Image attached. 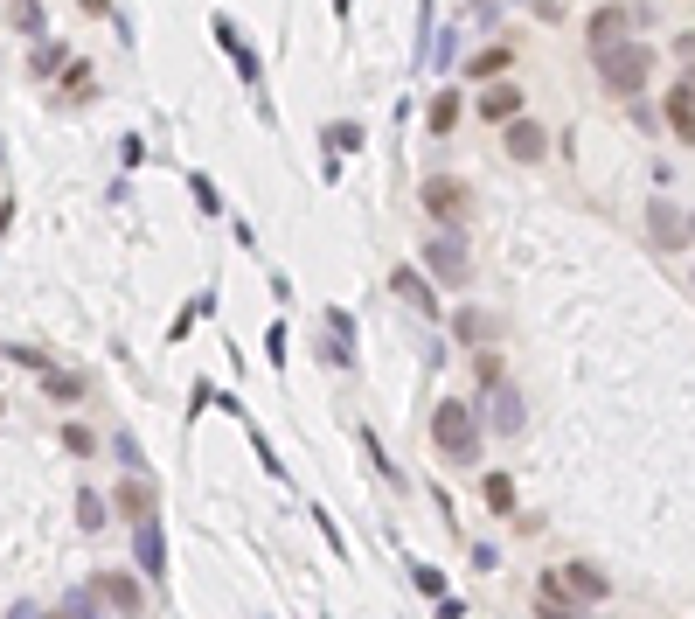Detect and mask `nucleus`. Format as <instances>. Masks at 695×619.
I'll return each mask as SVG.
<instances>
[{"label":"nucleus","mask_w":695,"mask_h":619,"mask_svg":"<svg viewBox=\"0 0 695 619\" xmlns=\"http://www.w3.org/2000/svg\"><path fill=\"white\" fill-rule=\"evenodd\" d=\"M487 418H494V432H501V439H515V432L529 425V411H522V390H515L508 376L487 390Z\"/></svg>","instance_id":"nucleus-5"},{"label":"nucleus","mask_w":695,"mask_h":619,"mask_svg":"<svg viewBox=\"0 0 695 619\" xmlns=\"http://www.w3.org/2000/svg\"><path fill=\"white\" fill-rule=\"evenodd\" d=\"M487 334H494V320H487V313H459V341H487Z\"/></svg>","instance_id":"nucleus-22"},{"label":"nucleus","mask_w":695,"mask_h":619,"mask_svg":"<svg viewBox=\"0 0 695 619\" xmlns=\"http://www.w3.org/2000/svg\"><path fill=\"white\" fill-rule=\"evenodd\" d=\"M98 592H105L119 613H139V578H119V571H105V578H98Z\"/></svg>","instance_id":"nucleus-16"},{"label":"nucleus","mask_w":695,"mask_h":619,"mask_svg":"<svg viewBox=\"0 0 695 619\" xmlns=\"http://www.w3.org/2000/svg\"><path fill=\"white\" fill-rule=\"evenodd\" d=\"M647 230H654V244H661V251L689 244V216H682L675 202H647Z\"/></svg>","instance_id":"nucleus-7"},{"label":"nucleus","mask_w":695,"mask_h":619,"mask_svg":"<svg viewBox=\"0 0 695 619\" xmlns=\"http://www.w3.org/2000/svg\"><path fill=\"white\" fill-rule=\"evenodd\" d=\"M49 397H56V404H70V397H84V376H63V369H49Z\"/></svg>","instance_id":"nucleus-21"},{"label":"nucleus","mask_w":695,"mask_h":619,"mask_svg":"<svg viewBox=\"0 0 695 619\" xmlns=\"http://www.w3.org/2000/svg\"><path fill=\"white\" fill-rule=\"evenodd\" d=\"M647 49L640 42H612V49H598V84L612 91V98H633L640 84H647Z\"/></svg>","instance_id":"nucleus-2"},{"label":"nucleus","mask_w":695,"mask_h":619,"mask_svg":"<svg viewBox=\"0 0 695 619\" xmlns=\"http://www.w3.org/2000/svg\"><path fill=\"white\" fill-rule=\"evenodd\" d=\"M119 508H126V515H153V487H146V480H126V487H119Z\"/></svg>","instance_id":"nucleus-19"},{"label":"nucleus","mask_w":695,"mask_h":619,"mask_svg":"<svg viewBox=\"0 0 695 619\" xmlns=\"http://www.w3.org/2000/svg\"><path fill=\"white\" fill-rule=\"evenodd\" d=\"M63 91H70V98H91V63H70V70H63Z\"/></svg>","instance_id":"nucleus-23"},{"label":"nucleus","mask_w":695,"mask_h":619,"mask_svg":"<svg viewBox=\"0 0 695 619\" xmlns=\"http://www.w3.org/2000/svg\"><path fill=\"white\" fill-rule=\"evenodd\" d=\"M689 237H695V216H689Z\"/></svg>","instance_id":"nucleus-27"},{"label":"nucleus","mask_w":695,"mask_h":619,"mask_svg":"<svg viewBox=\"0 0 695 619\" xmlns=\"http://www.w3.org/2000/svg\"><path fill=\"white\" fill-rule=\"evenodd\" d=\"M320 140H327V154H362V147H369V140H362V126H355V119H334V126H327V133H320Z\"/></svg>","instance_id":"nucleus-17"},{"label":"nucleus","mask_w":695,"mask_h":619,"mask_svg":"<svg viewBox=\"0 0 695 619\" xmlns=\"http://www.w3.org/2000/svg\"><path fill=\"white\" fill-rule=\"evenodd\" d=\"M334 14H348V0H334Z\"/></svg>","instance_id":"nucleus-26"},{"label":"nucleus","mask_w":695,"mask_h":619,"mask_svg":"<svg viewBox=\"0 0 695 619\" xmlns=\"http://www.w3.org/2000/svg\"><path fill=\"white\" fill-rule=\"evenodd\" d=\"M417 258H424V272H431L438 286H466V272H473V265H466V244H459V230L431 237V244H424Z\"/></svg>","instance_id":"nucleus-4"},{"label":"nucleus","mask_w":695,"mask_h":619,"mask_svg":"<svg viewBox=\"0 0 695 619\" xmlns=\"http://www.w3.org/2000/svg\"><path fill=\"white\" fill-rule=\"evenodd\" d=\"M431 446H438L452 466H473L480 460V411L459 404V397H445V404L431 411Z\"/></svg>","instance_id":"nucleus-1"},{"label":"nucleus","mask_w":695,"mask_h":619,"mask_svg":"<svg viewBox=\"0 0 695 619\" xmlns=\"http://www.w3.org/2000/svg\"><path fill=\"white\" fill-rule=\"evenodd\" d=\"M626 28H633V14H626V7H598V14L584 21V35H591V56H598V49H612V42H626Z\"/></svg>","instance_id":"nucleus-9"},{"label":"nucleus","mask_w":695,"mask_h":619,"mask_svg":"<svg viewBox=\"0 0 695 619\" xmlns=\"http://www.w3.org/2000/svg\"><path fill=\"white\" fill-rule=\"evenodd\" d=\"M473 112H480V119H494V126H515V119H522V84H487Z\"/></svg>","instance_id":"nucleus-6"},{"label":"nucleus","mask_w":695,"mask_h":619,"mask_svg":"<svg viewBox=\"0 0 695 619\" xmlns=\"http://www.w3.org/2000/svg\"><path fill=\"white\" fill-rule=\"evenodd\" d=\"M543 147H550V140H543L536 119H515V126H508V154L515 160H543Z\"/></svg>","instance_id":"nucleus-14"},{"label":"nucleus","mask_w":695,"mask_h":619,"mask_svg":"<svg viewBox=\"0 0 695 619\" xmlns=\"http://www.w3.org/2000/svg\"><path fill=\"white\" fill-rule=\"evenodd\" d=\"M508 56H515L508 42H494V49H480V56H473V77H501V70H508Z\"/></svg>","instance_id":"nucleus-20"},{"label":"nucleus","mask_w":695,"mask_h":619,"mask_svg":"<svg viewBox=\"0 0 695 619\" xmlns=\"http://www.w3.org/2000/svg\"><path fill=\"white\" fill-rule=\"evenodd\" d=\"M424 126H431V133L445 140V133L459 126V91H438V98H431V119H424Z\"/></svg>","instance_id":"nucleus-18"},{"label":"nucleus","mask_w":695,"mask_h":619,"mask_svg":"<svg viewBox=\"0 0 695 619\" xmlns=\"http://www.w3.org/2000/svg\"><path fill=\"white\" fill-rule=\"evenodd\" d=\"M556 578H563V585H570L584 606H591V599H605V571H598V564H584V557H577V564H563Z\"/></svg>","instance_id":"nucleus-13"},{"label":"nucleus","mask_w":695,"mask_h":619,"mask_svg":"<svg viewBox=\"0 0 695 619\" xmlns=\"http://www.w3.org/2000/svg\"><path fill=\"white\" fill-rule=\"evenodd\" d=\"M133 550H139V571H146V578H153V585H160V571H167V543H160V522H153V515H146V522H139Z\"/></svg>","instance_id":"nucleus-11"},{"label":"nucleus","mask_w":695,"mask_h":619,"mask_svg":"<svg viewBox=\"0 0 695 619\" xmlns=\"http://www.w3.org/2000/svg\"><path fill=\"white\" fill-rule=\"evenodd\" d=\"M216 42L230 49V63H237V70H244V84L258 91V84H265V70H258V56L244 49V35H237V21H230V14H216Z\"/></svg>","instance_id":"nucleus-10"},{"label":"nucleus","mask_w":695,"mask_h":619,"mask_svg":"<svg viewBox=\"0 0 695 619\" xmlns=\"http://www.w3.org/2000/svg\"><path fill=\"white\" fill-rule=\"evenodd\" d=\"M480 501H487L494 515H515V473H487V480H480Z\"/></svg>","instance_id":"nucleus-15"},{"label":"nucleus","mask_w":695,"mask_h":619,"mask_svg":"<svg viewBox=\"0 0 695 619\" xmlns=\"http://www.w3.org/2000/svg\"><path fill=\"white\" fill-rule=\"evenodd\" d=\"M195 202H202V209H209V216H216V209H223V202H216V181H209V174H195Z\"/></svg>","instance_id":"nucleus-25"},{"label":"nucleus","mask_w":695,"mask_h":619,"mask_svg":"<svg viewBox=\"0 0 695 619\" xmlns=\"http://www.w3.org/2000/svg\"><path fill=\"white\" fill-rule=\"evenodd\" d=\"M390 286H397V300H411V307H417V320H438V300H431V279H424V272H411V265H404Z\"/></svg>","instance_id":"nucleus-12"},{"label":"nucleus","mask_w":695,"mask_h":619,"mask_svg":"<svg viewBox=\"0 0 695 619\" xmlns=\"http://www.w3.org/2000/svg\"><path fill=\"white\" fill-rule=\"evenodd\" d=\"M668 133H675L682 147H695V77H682V84L668 91Z\"/></svg>","instance_id":"nucleus-8"},{"label":"nucleus","mask_w":695,"mask_h":619,"mask_svg":"<svg viewBox=\"0 0 695 619\" xmlns=\"http://www.w3.org/2000/svg\"><path fill=\"white\" fill-rule=\"evenodd\" d=\"M417 202H424V216H431V223L459 230V223H466V209H473V188H466L459 174H424V181H417Z\"/></svg>","instance_id":"nucleus-3"},{"label":"nucleus","mask_w":695,"mask_h":619,"mask_svg":"<svg viewBox=\"0 0 695 619\" xmlns=\"http://www.w3.org/2000/svg\"><path fill=\"white\" fill-rule=\"evenodd\" d=\"M77 522L98 529V522H105V501H98V494H77Z\"/></svg>","instance_id":"nucleus-24"}]
</instances>
